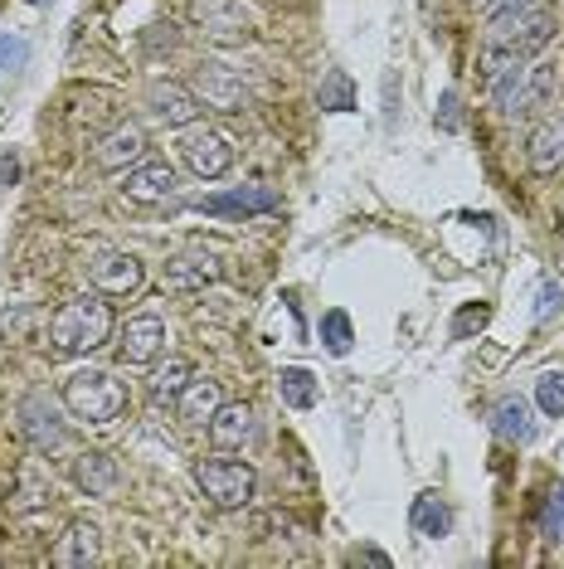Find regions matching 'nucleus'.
Returning a JSON list of instances; mask_svg holds the SVG:
<instances>
[{
  "label": "nucleus",
  "mask_w": 564,
  "mask_h": 569,
  "mask_svg": "<svg viewBox=\"0 0 564 569\" xmlns=\"http://www.w3.org/2000/svg\"><path fill=\"white\" fill-rule=\"evenodd\" d=\"M541 530H545V536H555V540H564V487H560V491H550V497H545Z\"/></svg>",
  "instance_id": "29"
},
{
  "label": "nucleus",
  "mask_w": 564,
  "mask_h": 569,
  "mask_svg": "<svg viewBox=\"0 0 564 569\" xmlns=\"http://www.w3.org/2000/svg\"><path fill=\"white\" fill-rule=\"evenodd\" d=\"M351 560H370V565H390V555L384 550H375V546H365V550H355Z\"/></svg>",
  "instance_id": "34"
},
{
  "label": "nucleus",
  "mask_w": 564,
  "mask_h": 569,
  "mask_svg": "<svg viewBox=\"0 0 564 569\" xmlns=\"http://www.w3.org/2000/svg\"><path fill=\"white\" fill-rule=\"evenodd\" d=\"M175 151H181V161L200 180H220L229 166H234V147H229V137L214 132V127H185L181 141H175Z\"/></svg>",
  "instance_id": "4"
},
{
  "label": "nucleus",
  "mask_w": 564,
  "mask_h": 569,
  "mask_svg": "<svg viewBox=\"0 0 564 569\" xmlns=\"http://www.w3.org/2000/svg\"><path fill=\"white\" fill-rule=\"evenodd\" d=\"M195 20H200V30L210 34V40H220V44L253 40V24L239 10V0H195Z\"/></svg>",
  "instance_id": "8"
},
{
  "label": "nucleus",
  "mask_w": 564,
  "mask_h": 569,
  "mask_svg": "<svg viewBox=\"0 0 564 569\" xmlns=\"http://www.w3.org/2000/svg\"><path fill=\"white\" fill-rule=\"evenodd\" d=\"M73 477H79V487H88V497H108V491L118 487V462H112L108 452H83Z\"/></svg>",
  "instance_id": "24"
},
{
  "label": "nucleus",
  "mask_w": 564,
  "mask_h": 569,
  "mask_svg": "<svg viewBox=\"0 0 564 569\" xmlns=\"http://www.w3.org/2000/svg\"><path fill=\"white\" fill-rule=\"evenodd\" d=\"M409 526H414L419 536L439 540V536H447V526H453V511L443 507L439 491H419V497H414V511H409Z\"/></svg>",
  "instance_id": "22"
},
{
  "label": "nucleus",
  "mask_w": 564,
  "mask_h": 569,
  "mask_svg": "<svg viewBox=\"0 0 564 569\" xmlns=\"http://www.w3.org/2000/svg\"><path fill=\"white\" fill-rule=\"evenodd\" d=\"M16 171H20L16 157H0V186H10V180H16Z\"/></svg>",
  "instance_id": "35"
},
{
  "label": "nucleus",
  "mask_w": 564,
  "mask_h": 569,
  "mask_svg": "<svg viewBox=\"0 0 564 569\" xmlns=\"http://www.w3.org/2000/svg\"><path fill=\"white\" fill-rule=\"evenodd\" d=\"M112 341V307L98 292H83L63 302L49 321V351L54 356H88Z\"/></svg>",
  "instance_id": "1"
},
{
  "label": "nucleus",
  "mask_w": 564,
  "mask_h": 569,
  "mask_svg": "<svg viewBox=\"0 0 564 569\" xmlns=\"http://www.w3.org/2000/svg\"><path fill=\"white\" fill-rule=\"evenodd\" d=\"M214 278H220V258L210 249H185L165 263V288L171 292H204Z\"/></svg>",
  "instance_id": "13"
},
{
  "label": "nucleus",
  "mask_w": 564,
  "mask_h": 569,
  "mask_svg": "<svg viewBox=\"0 0 564 569\" xmlns=\"http://www.w3.org/2000/svg\"><path fill=\"white\" fill-rule=\"evenodd\" d=\"M20 429H24V438H30V443L40 448V452H54V448L63 443V423H59V413H54V405H49L44 395H30V399H24Z\"/></svg>",
  "instance_id": "16"
},
{
  "label": "nucleus",
  "mask_w": 564,
  "mask_h": 569,
  "mask_svg": "<svg viewBox=\"0 0 564 569\" xmlns=\"http://www.w3.org/2000/svg\"><path fill=\"white\" fill-rule=\"evenodd\" d=\"M486 321H492V307H486V302H467L463 312L453 317V341H467V336H477Z\"/></svg>",
  "instance_id": "28"
},
{
  "label": "nucleus",
  "mask_w": 564,
  "mask_h": 569,
  "mask_svg": "<svg viewBox=\"0 0 564 569\" xmlns=\"http://www.w3.org/2000/svg\"><path fill=\"white\" fill-rule=\"evenodd\" d=\"M492 429H496V438H506V443H531L535 438V413H531V405H525L521 395H506L502 405L492 409Z\"/></svg>",
  "instance_id": "20"
},
{
  "label": "nucleus",
  "mask_w": 564,
  "mask_h": 569,
  "mask_svg": "<svg viewBox=\"0 0 564 569\" xmlns=\"http://www.w3.org/2000/svg\"><path fill=\"white\" fill-rule=\"evenodd\" d=\"M141 157H147V132H141L137 122L112 127V132L98 141V151H93L98 171H127V166H137Z\"/></svg>",
  "instance_id": "14"
},
{
  "label": "nucleus",
  "mask_w": 564,
  "mask_h": 569,
  "mask_svg": "<svg viewBox=\"0 0 564 569\" xmlns=\"http://www.w3.org/2000/svg\"><path fill=\"white\" fill-rule=\"evenodd\" d=\"M439 122L447 127V132L457 127V93H443V118H439Z\"/></svg>",
  "instance_id": "33"
},
{
  "label": "nucleus",
  "mask_w": 564,
  "mask_h": 569,
  "mask_svg": "<svg viewBox=\"0 0 564 569\" xmlns=\"http://www.w3.org/2000/svg\"><path fill=\"white\" fill-rule=\"evenodd\" d=\"M316 102H322L326 112H351V108H355V88H351V79H345L341 69H331V73H326V83L316 88Z\"/></svg>",
  "instance_id": "25"
},
{
  "label": "nucleus",
  "mask_w": 564,
  "mask_h": 569,
  "mask_svg": "<svg viewBox=\"0 0 564 569\" xmlns=\"http://www.w3.org/2000/svg\"><path fill=\"white\" fill-rule=\"evenodd\" d=\"M555 88H560V69L550 59H531L525 63V73H521V88H516V98H511V108H506V118H531V112H541L550 98H555Z\"/></svg>",
  "instance_id": "10"
},
{
  "label": "nucleus",
  "mask_w": 564,
  "mask_h": 569,
  "mask_svg": "<svg viewBox=\"0 0 564 569\" xmlns=\"http://www.w3.org/2000/svg\"><path fill=\"white\" fill-rule=\"evenodd\" d=\"M63 405L83 423H112V419H122L132 395H127V385L112 370H73L63 380Z\"/></svg>",
  "instance_id": "2"
},
{
  "label": "nucleus",
  "mask_w": 564,
  "mask_h": 569,
  "mask_svg": "<svg viewBox=\"0 0 564 569\" xmlns=\"http://www.w3.org/2000/svg\"><path fill=\"white\" fill-rule=\"evenodd\" d=\"M322 341H326L331 356L351 351V341H355V336H351V317H345V312H326L322 317Z\"/></svg>",
  "instance_id": "27"
},
{
  "label": "nucleus",
  "mask_w": 564,
  "mask_h": 569,
  "mask_svg": "<svg viewBox=\"0 0 564 569\" xmlns=\"http://www.w3.org/2000/svg\"><path fill=\"white\" fill-rule=\"evenodd\" d=\"M147 102H151V112H157L165 127H190L200 118V93H195V88H185V83H175V79H157V83H151Z\"/></svg>",
  "instance_id": "12"
},
{
  "label": "nucleus",
  "mask_w": 564,
  "mask_h": 569,
  "mask_svg": "<svg viewBox=\"0 0 564 569\" xmlns=\"http://www.w3.org/2000/svg\"><path fill=\"white\" fill-rule=\"evenodd\" d=\"M175 190H181V180H175V171L165 161H137L122 180V196L137 204H165V200H175Z\"/></svg>",
  "instance_id": "9"
},
{
  "label": "nucleus",
  "mask_w": 564,
  "mask_h": 569,
  "mask_svg": "<svg viewBox=\"0 0 564 569\" xmlns=\"http://www.w3.org/2000/svg\"><path fill=\"white\" fill-rule=\"evenodd\" d=\"M30 59V44L16 40V34H0V73H16Z\"/></svg>",
  "instance_id": "30"
},
{
  "label": "nucleus",
  "mask_w": 564,
  "mask_h": 569,
  "mask_svg": "<svg viewBox=\"0 0 564 569\" xmlns=\"http://www.w3.org/2000/svg\"><path fill=\"white\" fill-rule=\"evenodd\" d=\"M190 380H195V366H190L185 356H171L165 366L151 370V385H147V390H151V399H157V405H175Z\"/></svg>",
  "instance_id": "21"
},
{
  "label": "nucleus",
  "mask_w": 564,
  "mask_h": 569,
  "mask_svg": "<svg viewBox=\"0 0 564 569\" xmlns=\"http://www.w3.org/2000/svg\"><path fill=\"white\" fill-rule=\"evenodd\" d=\"M541 0H482V20H502V16H516V10H531Z\"/></svg>",
  "instance_id": "31"
},
{
  "label": "nucleus",
  "mask_w": 564,
  "mask_h": 569,
  "mask_svg": "<svg viewBox=\"0 0 564 569\" xmlns=\"http://www.w3.org/2000/svg\"><path fill=\"white\" fill-rule=\"evenodd\" d=\"M195 210L249 219V214H273V210H282V200H278L268 186H239V190H224V196H200Z\"/></svg>",
  "instance_id": "11"
},
{
  "label": "nucleus",
  "mask_w": 564,
  "mask_h": 569,
  "mask_svg": "<svg viewBox=\"0 0 564 569\" xmlns=\"http://www.w3.org/2000/svg\"><path fill=\"white\" fill-rule=\"evenodd\" d=\"M165 351V321L157 312H141L118 336V360L122 366H157Z\"/></svg>",
  "instance_id": "7"
},
{
  "label": "nucleus",
  "mask_w": 564,
  "mask_h": 569,
  "mask_svg": "<svg viewBox=\"0 0 564 569\" xmlns=\"http://www.w3.org/2000/svg\"><path fill=\"white\" fill-rule=\"evenodd\" d=\"M220 405H224L220 380H210V375H195V380L181 390V399H175V413H181L185 423H210Z\"/></svg>",
  "instance_id": "19"
},
{
  "label": "nucleus",
  "mask_w": 564,
  "mask_h": 569,
  "mask_svg": "<svg viewBox=\"0 0 564 569\" xmlns=\"http://www.w3.org/2000/svg\"><path fill=\"white\" fill-rule=\"evenodd\" d=\"M195 93H200L204 108H214V112H243V102H249L243 79L220 59H204L195 69Z\"/></svg>",
  "instance_id": "6"
},
{
  "label": "nucleus",
  "mask_w": 564,
  "mask_h": 569,
  "mask_svg": "<svg viewBox=\"0 0 564 569\" xmlns=\"http://www.w3.org/2000/svg\"><path fill=\"white\" fill-rule=\"evenodd\" d=\"M30 6H40V0H30Z\"/></svg>",
  "instance_id": "36"
},
{
  "label": "nucleus",
  "mask_w": 564,
  "mask_h": 569,
  "mask_svg": "<svg viewBox=\"0 0 564 569\" xmlns=\"http://www.w3.org/2000/svg\"><path fill=\"white\" fill-rule=\"evenodd\" d=\"M278 395H282V405H288V409H312L316 399H322V385H316L312 370L288 366L278 375Z\"/></svg>",
  "instance_id": "23"
},
{
  "label": "nucleus",
  "mask_w": 564,
  "mask_h": 569,
  "mask_svg": "<svg viewBox=\"0 0 564 569\" xmlns=\"http://www.w3.org/2000/svg\"><path fill=\"white\" fill-rule=\"evenodd\" d=\"M195 482L220 511H239V507H249L253 501L259 477H253V468L249 462H239V458H200L195 462Z\"/></svg>",
  "instance_id": "3"
},
{
  "label": "nucleus",
  "mask_w": 564,
  "mask_h": 569,
  "mask_svg": "<svg viewBox=\"0 0 564 569\" xmlns=\"http://www.w3.org/2000/svg\"><path fill=\"white\" fill-rule=\"evenodd\" d=\"M253 433H259V423H253V409L249 405H220L210 419V443L220 452H234L243 443H253Z\"/></svg>",
  "instance_id": "15"
},
{
  "label": "nucleus",
  "mask_w": 564,
  "mask_h": 569,
  "mask_svg": "<svg viewBox=\"0 0 564 569\" xmlns=\"http://www.w3.org/2000/svg\"><path fill=\"white\" fill-rule=\"evenodd\" d=\"M535 405H541L545 419H560L564 413V370L541 375V385H535Z\"/></svg>",
  "instance_id": "26"
},
{
  "label": "nucleus",
  "mask_w": 564,
  "mask_h": 569,
  "mask_svg": "<svg viewBox=\"0 0 564 569\" xmlns=\"http://www.w3.org/2000/svg\"><path fill=\"white\" fill-rule=\"evenodd\" d=\"M88 278H93V288L102 297H127V292L141 288V258L127 253V249L98 243V249L88 253Z\"/></svg>",
  "instance_id": "5"
},
{
  "label": "nucleus",
  "mask_w": 564,
  "mask_h": 569,
  "mask_svg": "<svg viewBox=\"0 0 564 569\" xmlns=\"http://www.w3.org/2000/svg\"><path fill=\"white\" fill-rule=\"evenodd\" d=\"M98 526L93 521H73L69 530L59 536V546H54V565L63 569H83V565H93L98 560Z\"/></svg>",
  "instance_id": "18"
},
{
  "label": "nucleus",
  "mask_w": 564,
  "mask_h": 569,
  "mask_svg": "<svg viewBox=\"0 0 564 569\" xmlns=\"http://www.w3.org/2000/svg\"><path fill=\"white\" fill-rule=\"evenodd\" d=\"M525 157H531V171H535V176L564 171V118L535 127V132H531V147H525Z\"/></svg>",
  "instance_id": "17"
},
{
  "label": "nucleus",
  "mask_w": 564,
  "mask_h": 569,
  "mask_svg": "<svg viewBox=\"0 0 564 569\" xmlns=\"http://www.w3.org/2000/svg\"><path fill=\"white\" fill-rule=\"evenodd\" d=\"M550 312H560V288L541 282V302H535V321H550Z\"/></svg>",
  "instance_id": "32"
}]
</instances>
